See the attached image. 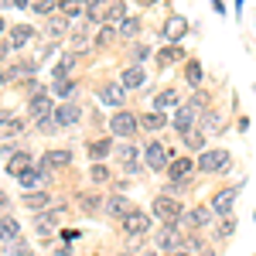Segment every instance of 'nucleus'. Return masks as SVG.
I'll use <instances>...</instances> for the list:
<instances>
[{
    "mask_svg": "<svg viewBox=\"0 0 256 256\" xmlns=\"http://www.w3.org/2000/svg\"><path fill=\"white\" fill-rule=\"evenodd\" d=\"M229 160H232V154H229L226 147H216V150H202V158H198V171H205V174H216V171H226V168H229Z\"/></svg>",
    "mask_w": 256,
    "mask_h": 256,
    "instance_id": "nucleus-1",
    "label": "nucleus"
},
{
    "mask_svg": "<svg viewBox=\"0 0 256 256\" xmlns=\"http://www.w3.org/2000/svg\"><path fill=\"white\" fill-rule=\"evenodd\" d=\"M144 164H147L150 171H168V168H171V154H168V147H164L160 140H150V144L144 147Z\"/></svg>",
    "mask_w": 256,
    "mask_h": 256,
    "instance_id": "nucleus-2",
    "label": "nucleus"
},
{
    "mask_svg": "<svg viewBox=\"0 0 256 256\" xmlns=\"http://www.w3.org/2000/svg\"><path fill=\"white\" fill-rule=\"evenodd\" d=\"M110 130H113L116 137H134V134H137V116L126 113V110H116V113L110 116Z\"/></svg>",
    "mask_w": 256,
    "mask_h": 256,
    "instance_id": "nucleus-3",
    "label": "nucleus"
},
{
    "mask_svg": "<svg viewBox=\"0 0 256 256\" xmlns=\"http://www.w3.org/2000/svg\"><path fill=\"white\" fill-rule=\"evenodd\" d=\"M154 216L164 218V222H178V218H181V202H174L171 195L154 198Z\"/></svg>",
    "mask_w": 256,
    "mask_h": 256,
    "instance_id": "nucleus-4",
    "label": "nucleus"
},
{
    "mask_svg": "<svg viewBox=\"0 0 256 256\" xmlns=\"http://www.w3.org/2000/svg\"><path fill=\"white\" fill-rule=\"evenodd\" d=\"M123 232H126V236H144V232H150V216L140 212V208H134L130 216L123 218Z\"/></svg>",
    "mask_w": 256,
    "mask_h": 256,
    "instance_id": "nucleus-5",
    "label": "nucleus"
},
{
    "mask_svg": "<svg viewBox=\"0 0 256 256\" xmlns=\"http://www.w3.org/2000/svg\"><path fill=\"white\" fill-rule=\"evenodd\" d=\"M198 110H202V106H195V102H188V106H181V110L174 113V120H171V123H174V130H178V134H188V130H195Z\"/></svg>",
    "mask_w": 256,
    "mask_h": 256,
    "instance_id": "nucleus-6",
    "label": "nucleus"
},
{
    "mask_svg": "<svg viewBox=\"0 0 256 256\" xmlns=\"http://www.w3.org/2000/svg\"><path fill=\"white\" fill-rule=\"evenodd\" d=\"M28 110H31V116L38 120V123H41V120H52V116H55V106H52L48 92H38V96H31Z\"/></svg>",
    "mask_w": 256,
    "mask_h": 256,
    "instance_id": "nucleus-7",
    "label": "nucleus"
},
{
    "mask_svg": "<svg viewBox=\"0 0 256 256\" xmlns=\"http://www.w3.org/2000/svg\"><path fill=\"white\" fill-rule=\"evenodd\" d=\"M48 171H52V168H48L44 160H38V168H24V171L18 174V181L24 184V188H38L41 181L48 178Z\"/></svg>",
    "mask_w": 256,
    "mask_h": 256,
    "instance_id": "nucleus-8",
    "label": "nucleus"
},
{
    "mask_svg": "<svg viewBox=\"0 0 256 256\" xmlns=\"http://www.w3.org/2000/svg\"><path fill=\"white\" fill-rule=\"evenodd\" d=\"M158 246H164V250L181 246V229H178V222H168L164 229H158Z\"/></svg>",
    "mask_w": 256,
    "mask_h": 256,
    "instance_id": "nucleus-9",
    "label": "nucleus"
},
{
    "mask_svg": "<svg viewBox=\"0 0 256 256\" xmlns=\"http://www.w3.org/2000/svg\"><path fill=\"white\" fill-rule=\"evenodd\" d=\"M123 89H140L144 82H147V72H144V65H130V68H123Z\"/></svg>",
    "mask_w": 256,
    "mask_h": 256,
    "instance_id": "nucleus-10",
    "label": "nucleus"
},
{
    "mask_svg": "<svg viewBox=\"0 0 256 256\" xmlns=\"http://www.w3.org/2000/svg\"><path fill=\"white\" fill-rule=\"evenodd\" d=\"M79 106H76V102H65V106H58V110H55V120H58V126H76V123H79Z\"/></svg>",
    "mask_w": 256,
    "mask_h": 256,
    "instance_id": "nucleus-11",
    "label": "nucleus"
},
{
    "mask_svg": "<svg viewBox=\"0 0 256 256\" xmlns=\"http://www.w3.org/2000/svg\"><path fill=\"white\" fill-rule=\"evenodd\" d=\"M195 168H198V160L178 158V160H171V168H168V171H171V181H184V178L192 174V171H195Z\"/></svg>",
    "mask_w": 256,
    "mask_h": 256,
    "instance_id": "nucleus-12",
    "label": "nucleus"
},
{
    "mask_svg": "<svg viewBox=\"0 0 256 256\" xmlns=\"http://www.w3.org/2000/svg\"><path fill=\"white\" fill-rule=\"evenodd\" d=\"M232 202H236V188L218 192L216 202H212V212H218V216H229V212H232Z\"/></svg>",
    "mask_w": 256,
    "mask_h": 256,
    "instance_id": "nucleus-13",
    "label": "nucleus"
},
{
    "mask_svg": "<svg viewBox=\"0 0 256 256\" xmlns=\"http://www.w3.org/2000/svg\"><path fill=\"white\" fill-rule=\"evenodd\" d=\"M106 212H110L113 218H126L134 208H130V202H126L123 195H113V198H106Z\"/></svg>",
    "mask_w": 256,
    "mask_h": 256,
    "instance_id": "nucleus-14",
    "label": "nucleus"
},
{
    "mask_svg": "<svg viewBox=\"0 0 256 256\" xmlns=\"http://www.w3.org/2000/svg\"><path fill=\"white\" fill-rule=\"evenodd\" d=\"M44 164H48V168H68V164H72V150H65V147H55V150H48V154H44Z\"/></svg>",
    "mask_w": 256,
    "mask_h": 256,
    "instance_id": "nucleus-15",
    "label": "nucleus"
},
{
    "mask_svg": "<svg viewBox=\"0 0 256 256\" xmlns=\"http://www.w3.org/2000/svg\"><path fill=\"white\" fill-rule=\"evenodd\" d=\"M188 31V24H184V18H168L164 20V38L171 41V44H178V38Z\"/></svg>",
    "mask_w": 256,
    "mask_h": 256,
    "instance_id": "nucleus-16",
    "label": "nucleus"
},
{
    "mask_svg": "<svg viewBox=\"0 0 256 256\" xmlns=\"http://www.w3.org/2000/svg\"><path fill=\"white\" fill-rule=\"evenodd\" d=\"M184 222H188V226H195V229H202V226H208V222H212V208H192V212L184 216Z\"/></svg>",
    "mask_w": 256,
    "mask_h": 256,
    "instance_id": "nucleus-17",
    "label": "nucleus"
},
{
    "mask_svg": "<svg viewBox=\"0 0 256 256\" xmlns=\"http://www.w3.org/2000/svg\"><path fill=\"white\" fill-rule=\"evenodd\" d=\"M31 38H34V28H28V24H14V31H10V38H7V41H14V44H28Z\"/></svg>",
    "mask_w": 256,
    "mask_h": 256,
    "instance_id": "nucleus-18",
    "label": "nucleus"
},
{
    "mask_svg": "<svg viewBox=\"0 0 256 256\" xmlns=\"http://www.w3.org/2000/svg\"><path fill=\"white\" fill-rule=\"evenodd\" d=\"M79 202H82V212H86V216H96V212H102V208H106L99 195H82Z\"/></svg>",
    "mask_w": 256,
    "mask_h": 256,
    "instance_id": "nucleus-19",
    "label": "nucleus"
},
{
    "mask_svg": "<svg viewBox=\"0 0 256 256\" xmlns=\"http://www.w3.org/2000/svg\"><path fill=\"white\" fill-rule=\"evenodd\" d=\"M72 65H76V52L62 55V62L55 65V82H58V79H65V72H72Z\"/></svg>",
    "mask_w": 256,
    "mask_h": 256,
    "instance_id": "nucleus-20",
    "label": "nucleus"
},
{
    "mask_svg": "<svg viewBox=\"0 0 256 256\" xmlns=\"http://www.w3.org/2000/svg\"><path fill=\"white\" fill-rule=\"evenodd\" d=\"M123 10H126V4H123V0H116V4H110V7L102 10V20H106V24H113V20L123 18Z\"/></svg>",
    "mask_w": 256,
    "mask_h": 256,
    "instance_id": "nucleus-21",
    "label": "nucleus"
},
{
    "mask_svg": "<svg viewBox=\"0 0 256 256\" xmlns=\"http://www.w3.org/2000/svg\"><path fill=\"white\" fill-rule=\"evenodd\" d=\"M106 154H110V140H92L89 144V158L92 160H102Z\"/></svg>",
    "mask_w": 256,
    "mask_h": 256,
    "instance_id": "nucleus-22",
    "label": "nucleus"
},
{
    "mask_svg": "<svg viewBox=\"0 0 256 256\" xmlns=\"http://www.w3.org/2000/svg\"><path fill=\"white\" fill-rule=\"evenodd\" d=\"M48 202H52V198L44 195V192H41V195H34V192H31V195H24V205H28V208H34V212H38V208H48Z\"/></svg>",
    "mask_w": 256,
    "mask_h": 256,
    "instance_id": "nucleus-23",
    "label": "nucleus"
},
{
    "mask_svg": "<svg viewBox=\"0 0 256 256\" xmlns=\"http://www.w3.org/2000/svg\"><path fill=\"white\" fill-rule=\"evenodd\" d=\"M184 79L192 82V86H202V65H198V62H188V65H184Z\"/></svg>",
    "mask_w": 256,
    "mask_h": 256,
    "instance_id": "nucleus-24",
    "label": "nucleus"
},
{
    "mask_svg": "<svg viewBox=\"0 0 256 256\" xmlns=\"http://www.w3.org/2000/svg\"><path fill=\"white\" fill-rule=\"evenodd\" d=\"M102 102L120 106V102H123V89H120V86H106V89H102Z\"/></svg>",
    "mask_w": 256,
    "mask_h": 256,
    "instance_id": "nucleus-25",
    "label": "nucleus"
},
{
    "mask_svg": "<svg viewBox=\"0 0 256 256\" xmlns=\"http://www.w3.org/2000/svg\"><path fill=\"white\" fill-rule=\"evenodd\" d=\"M178 58H181V48H160V52H158V62H160V65H174Z\"/></svg>",
    "mask_w": 256,
    "mask_h": 256,
    "instance_id": "nucleus-26",
    "label": "nucleus"
},
{
    "mask_svg": "<svg viewBox=\"0 0 256 256\" xmlns=\"http://www.w3.org/2000/svg\"><path fill=\"white\" fill-rule=\"evenodd\" d=\"M28 160H31V158H28V154H14V158L7 160V171H10V174H14V171H18V174H20V171H24V168H28Z\"/></svg>",
    "mask_w": 256,
    "mask_h": 256,
    "instance_id": "nucleus-27",
    "label": "nucleus"
},
{
    "mask_svg": "<svg viewBox=\"0 0 256 256\" xmlns=\"http://www.w3.org/2000/svg\"><path fill=\"white\" fill-rule=\"evenodd\" d=\"M137 31H140V20L137 18H126L123 24H120V34H123V38H134Z\"/></svg>",
    "mask_w": 256,
    "mask_h": 256,
    "instance_id": "nucleus-28",
    "label": "nucleus"
},
{
    "mask_svg": "<svg viewBox=\"0 0 256 256\" xmlns=\"http://www.w3.org/2000/svg\"><path fill=\"white\" fill-rule=\"evenodd\" d=\"M20 134V120H14V113H4V137Z\"/></svg>",
    "mask_w": 256,
    "mask_h": 256,
    "instance_id": "nucleus-29",
    "label": "nucleus"
},
{
    "mask_svg": "<svg viewBox=\"0 0 256 256\" xmlns=\"http://www.w3.org/2000/svg\"><path fill=\"white\" fill-rule=\"evenodd\" d=\"M140 123H144V126H147V130H160V126H164V123H168V120L160 116V113H147V116L140 120Z\"/></svg>",
    "mask_w": 256,
    "mask_h": 256,
    "instance_id": "nucleus-30",
    "label": "nucleus"
},
{
    "mask_svg": "<svg viewBox=\"0 0 256 256\" xmlns=\"http://www.w3.org/2000/svg\"><path fill=\"white\" fill-rule=\"evenodd\" d=\"M181 137H184V144H188V147H202V144H205V134H202V130H188V134H181Z\"/></svg>",
    "mask_w": 256,
    "mask_h": 256,
    "instance_id": "nucleus-31",
    "label": "nucleus"
},
{
    "mask_svg": "<svg viewBox=\"0 0 256 256\" xmlns=\"http://www.w3.org/2000/svg\"><path fill=\"white\" fill-rule=\"evenodd\" d=\"M89 178H92L96 184H102V181H110V171H106L102 164H96V160H92V168H89Z\"/></svg>",
    "mask_w": 256,
    "mask_h": 256,
    "instance_id": "nucleus-32",
    "label": "nucleus"
},
{
    "mask_svg": "<svg viewBox=\"0 0 256 256\" xmlns=\"http://www.w3.org/2000/svg\"><path fill=\"white\" fill-rule=\"evenodd\" d=\"M55 92L68 99L72 92H76V82H72V79H58V82H55Z\"/></svg>",
    "mask_w": 256,
    "mask_h": 256,
    "instance_id": "nucleus-33",
    "label": "nucleus"
},
{
    "mask_svg": "<svg viewBox=\"0 0 256 256\" xmlns=\"http://www.w3.org/2000/svg\"><path fill=\"white\" fill-rule=\"evenodd\" d=\"M79 10H82L79 0H65V4H62V14H65V18H79Z\"/></svg>",
    "mask_w": 256,
    "mask_h": 256,
    "instance_id": "nucleus-34",
    "label": "nucleus"
},
{
    "mask_svg": "<svg viewBox=\"0 0 256 256\" xmlns=\"http://www.w3.org/2000/svg\"><path fill=\"white\" fill-rule=\"evenodd\" d=\"M89 48H92V41L86 38V34H76V41H72V52H76V55H82V52H89Z\"/></svg>",
    "mask_w": 256,
    "mask_h": 256,
    "instance_id": "nucleus-35",
    "label": "nucleus"
},
{
    "mask_svg": "<svg viewBox=\"0 0 256 256\" xmlns=\"http://www.w3.org/2000/svg\"><path fill=\"white\" fill-rule=\"evenodd\" d=\"M120 164L126 168V164H137V150L134 147H120Z\"/></svg>",
    "mask_w": 256,
    "mask_h": 256,
    "instance_id": "nucleus-36",
    "label": "nucleus"
},
{
    "mask_svg": "<svg viewBox=\"0 0 256 256\" xmlns=\"http://www.w3.org/2000/svg\"><path fill=\"white\" fill-rule=\"evenodd\" d=\"M18 232H20V226H18V218H10V216H7V218H4V239H10V236H18Z\"/></svg>",
    "mask_w": 256,
    "mask_h": 256,
    "instance_id": "nucleus-37",
    "label": "nucleus"
},
{
    "mask_svg": "<svg viewBox=\"0 0 256 256\" xmlns=\"http://www.w3.org/2000/svg\"><path fill=\"white\" fill-rule=\"evenodd\" d=\"M55 10V0H38L34 4V14H52Z\"/></svg>",
    "mask_w": 256,
    "mask_h": 256,
    "instance_id": "nucleus-38",
    "label": "nucleus"
},
{
    "mask_svg": "<svg viewBox=\"0 0 256 256\" xmlns=\"http://www.w3.org/2000/svg\"><path fill=\"white\" fill-rule=\"evenodd\" d=\"M174 102H178V96L171 92V89H168V92H160V96H158V106H174Z\"/></svg>",
    "mask_w": 256,
    "mask_h": 256,
    "instance_id": "nucleus-39",
    "label": "nucleus"
},
{
    "mask_svg": "<svg viewBox=\"0 0 256 256\" xmlns=\"http://www.w3.org/2000/svg\"><path fill=\"white\" fill-rule=\"evenodd\" d=\"M232 229H236V218H226V222H222V226H218V236H229V232H232Z\"/></svg>",
    "mask_w": 256,
    "mask_h": 256,
    "instance_id": "nucleus-40",
    "label": "nucleus"
},
{
    "mask_svg": "<svg viewBox=\"0 0 256 256\" xmlns=\"http://www.w3.org/2000/svg\"><path fill=\"white\" fill-rule=\"evenodd\" d=\"M96 41H99V44H110V41H113V28H102Z\"/></svg>",
    "mask_w": 256,
    "mask_h": 256,
    "instance_id": "nucleus-41",
    "label": "nucleus"
},
{
    "mask_svg": "<svg viewBox=\"0 0 256 256\" xmlns=\"http://www.w3.org/2000/svg\"><path fill=\"white\" fill-rule=\"evenodd\" d=\"M48 31H52V34H65V20H52Z\"/></svg>",
    "mask_w": 256,
    "mask_h": 256,
    "instance_id": "nucleus-42",
    "label": "nucleus"
},
{
    "mask_svg": "<svg viewBox=\"0 0 256 256\" xmlns=\"http://www.w3.org/2000/svg\"><path fill=\"white\" fill-rule=\"evenodd\" d=\"M140 4H144V7H150V4H158V0H140Z\"/></svg>",
    "mask_w": 256,
    "mask_h": 256,
    "instance_id": "nucleus-43",
    "label": "nucleus"
},
{
    "mask_svg": "<svg viewBox=\"0 0 256 256\" xmlns=\"http://www.w3.org/2000/svg\"><path fill=\"white\" fill-rule=\"evenodd\" d=\"M174 256H184V253H174Z\"/></svg>",
    "mask_w": 256,
    "mask_h": 256,
    "instance_id": "nucleus-44",
    "label": "nucleus"
},
{
    "mask_svg": "<svg viewBox=\"0 0 256 256\" xmlns=\"http://www.w3.org/2000/svg\"><path fill=\"white\" fill-rule=\"evenodd\" d=\"M144 256H150V253H144Z\"/></svg>",
    "mask_w": 256,
    "mask_h": 256,
    "instance_id": "nucleus-45",
    "label": "nucleus"
}]
</instances>
